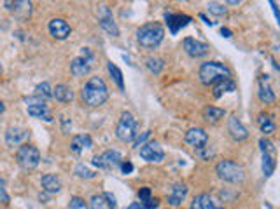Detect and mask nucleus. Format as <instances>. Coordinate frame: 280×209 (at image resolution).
Masks as SVG:
<instances>
[{
  "mask_svg": "<svg viewBox=\"0 0 280 209\" xmlns=\"http://www.w3.org/2000/svg\"><path fill=\"white\" fill-rule=\"evenodd\" d=\"M81 100L90 108L102 106L109 100V87L102 77H91L81 89Z\"/></svg>",
  "mask_w": 280,
  "mask_h": 209,
  "instance_id": "nucleus-1",
  "label": "nucleus"
},
{
  "mask_svg": "<svg viewBox=\"0 0 280 209\" xmlns=\"http://www.w3.org/2000/svg\"><path fill=\"white\" fill-rule=\"evenodd\" d=\"M165 38V28L158 21H151V23H145L139 26L137 30V42L147 51L156 49Z\"/></svg>",
  "mask_w": 280,
  "mask_h": 209,
  "instance_id": "nucleus-2",
  "label": "nucleus"
},
{
  "mask_svg": "<svg viewBox=\"0 0 280 209\" xmlns=\"http://www.w3.org/2000/svg\"><path fill=\"white\" fill-rule=\"evenodd\" d=\"M198 77H200V82L203 86H214V84L221 82V80L229 79L231 70L221 61H207L200 66Z\"/></svg>",
  "mask_w": 280,
  "mask_h": 209,
  "instance_id": "nucleus-3",
  "label": "nucleus"
},
{
  "mask_svg": "<svg viewBox=\"0 0 280 209\" xmlns=\"http://www.w3.org/2000/svg\"><path fill=\"white\" fill-rule=\"evenodd\" d=\"M215 175L221 182L226 183H242L245 180V169L242 164L231 161V159H222L215 166Z\"/></svg>",
  "mask_w": 280,
  "mask_h": 209,
  "instance_id": "nucleus-4",
  "label": "nucleus"
},
{
  "mask_svg": "<svg viewBox=\"0 0 280 209\" xmlns=\"http://www.w3.org/2000/svg\"><path fill=\"white\" fill-rule=\"evenodd\" d=\"M137 129H139V122H137L135 115L132 112H123L119 117V122L116 126V136L121 140L123 143H132L137 138Z\"/></svg>",
  "mask_w": 280,
  "mask_h": 209,
  "instance_id": "nucleus-5",
  "label": "nucleus"
},
{
  "mask_svg": "<svg viewBox=\"0 0 280 209\" xmlns=\"http://www.w3.org/2000/svg\"><path fill=\"white\" fill-rule=\"evenodd\" d=\"M16 161L21 169L25 171H34L41 164V152L35 145L23 143L16 152Z\"/></svg>",
  "mask_w": 280,
  "mask_h": 209,
  "instance_id": "nucleus-6",
  "label": "nucleus"
},
{
  "mask_svg": "<svg viewBox=\"0 0 280 209\" xmlns=\"http://www.w3.org/2000/svg\"><path fill=\"white\" fill-rule=\"evenodd\" d=\"M97 17H98V23H100V28L109 33L111 37H119V28L114 21V16L111 12V7L107 3H100L97 9Z\"/></svg>",
  "mask_w": 280,
  "mask_h": 209,
  "instance_id": "nucleus-7",
  "label": "nucleus"
},
{
  "mask_svg": "<svg viewBox=\"0 0 280 209\" xmlns=\"http://www.w3.org/2000/svg\"><path fill=\"white\" fill-rule=\"evenodd\" d=\"M25 103H27V112L30 117L34 119H44L46 122H51L53 117L49 115V108H48V101L42 100L39 96H30V98H25Z\"/></svg>",
  "mask_w": 280,
  "mask_h": 209,
  "instance_id": "nucleus-8",
  "label": "nucleus"
},
{
  "mask_svg": "<svg viewBox=\"0 0 280 209\" xmlns=\"http://www.w3.org/2000/svg\"><path fill=\"white\" fill-rule=\"evenodd\" d=\"M121 161H123L121 152H118V150H107V152H104V154H100V155H95L93 161H91V164H93L95 168H98V169L112 171V169L119 168Z\"/></svg>",
  "mask_w": 280,
  "mask_h": 209,
  "instance_id": "nucleus-9",
  "label": "nucleus"
},
{
  "mask_svg": "<svg viewBox=\"0 0 280 209\" xmlns=\"http://www.w3.org/2000/svg\"><path fill=\"white\" fill-rule=\"evenodd\" d=\"M139 154L145 162H163V159H165V150L156 141L144 143L139 148Z\"/></svg>",
  "mask_w": 280,
  "mask_h": 209,
  "instance_id": "nucleus-10",
  "label": "nucleus"
},
{
  "mask_svg": "<svg viewBox=\"0 0 280 209\" xmlns=\"http://www.w3.org/2000/svg\"><path fill=\"white\" fill-rule=\"evenodd\" d=\"M48 30L53 38H56V40H65V38H69L72 28H70V24L67 23L63 17H53L48 24Z\"/></svg>",
  "mask_w": 280,
  "mask_h": 209,
  "instance_id": "nucleus-11",
  "label": "nucleus"
},
{
  "mask_svg": "<svg viewBox=\"0 0 280 209\" xmlns=\"http://www.w3.org/2000/svg\"><path fill=\"white\" fill-rule=\"evenodd\" d=\"M184 141H186L189 147H193L194 150H198V148L205 147V145L208 143V134L205 133V129H201V127H191V129H187L186 134H184Z\"/></svg>",
  "mask_w": 280,
  "mask_h": 209,
  "instance_id": "nucleus-12",
  "label": "nucleus"
},
{
  "mask_svg": "<svg viewBox=\"0 0 280 209\" xmlns=\"http://www.w3.org/2000/svg\"><path fill=\"white\" fill-rule=\"evenodd\" d=\"M28 136H30L28 129L21 126H11L6 131V145L7 147H20V145H23L25 140H28Z\"/></svg>",
  "mask_w": 280,
  "mask_h": 209,
  "instance_id": "nucleus-13",
  "label": "nucleus"
},
{
  "mask_svg": "<svg viewBox=\"0 0 280 209\" xmlns=\"http://www.w3.org/2000/svg\"><path fill=\"white\" fill-rule=\"evenodd\" d=\"M182 47H184V51H186V54L191 56V58H203V56L208 52V49H210L208 47V44L196 40V38H191V37L184 38Z\"/></svg>",
  "mask_w": 280,
  "mask_h": 209,
  "instance_id": "nucleus-14",
  "label": "nucleus"
},
{
  "mask_svg": "<svg viewBox=\"0 0 280 209\" xmlns=\"http://www.w3.org/2000/svg\"><path fill=\"white\" fill-rule=\"evenodd\" d=\"M228 133L235 141H245L249 138V131L240 122V119L236 115H231L228 119Z\"/></svg>",
  "mask_w": 280,
  "mask_h": 209,
  "instance_id": "nucleus-15",
  "label": "nucleus"
},
{
  "mask_svg": "<svg viewBox=\"0 0 280 209\" xmlns=\"http://www.w3.org/2000/svg\"><path fill=\"white\" fill-rule=\"evenodd\" d=\"M165 21L168 24V30L172 35H177L179 30H182L184 26H187L191 21V16L187 14H172V12H166L165 14Z\"/></svg>",
  "mask_w": 280,
  "mask_h": 209,
  "instance_id": "nucleus-16",
  "label": "nucleus"
},
{
  "mask_svg": "<svg viewBox=\"0 0 280 209\" xmlns=\"http://www.w3.org/2000/svg\"><path fill=\"white\" fill-rule=\"evenodd\" d=\"M187 187L184 185V183H175V185H172V189H170L168 192V197H166V201H168V204L172 208H180L184 203V199H186L187 196Z\"/></svg>",
  "mask_w": 280,
  "mask_h": 209,
  "instance_id": "nucleus-17",
  "label": "nucleus"
},
{
  "mask_svg": "<svg viewBox=\"0 0 280 209\" xmlns=\"http://www.w3.org/2000/svg\"><path fill=\"white\" fill-rule=\"evenodd\" d=\"M91 63L93 61L83 58V56H77V58H74L72 63H70V73H72L74 77H86L88 73L91 72Z\"/></svg>",
  "mask_w": 280,
  "mask_h": 209,
  "instance_id": "nucleus-18",
  "label": "nucleus"
},
{
  "mask_svg": "<svg viewBox=\"0 0 280 209\" xmlns=\"http://www.w3.org/2000/svg\"><path fill=\"white\" fill-rule=\"evenodd\" d=\"M191 209H226L224 206H219V204L214 203L208 194H200L193 199L191 203Z\"/></svg>",
  "mask_w": 280,
  "mask_h": 209,
  "instance_id": "nucleus-19",
  "label": "nucleus"
},
{
  "mask_svg": "<svg viewBox=\"0 0 280 209\" xmlns=\"http://www.w3.org/2000/svg\"><path fill=\"white\" fill-rule=\"evenodd\" d=\"M257 98H259L261 103H264V105H271V103H275V100H277V96H275L271 86L264 82L263 77H261L259 86H257Z\"/></svg>",
  "mask_w": 280,
  "mask_h": 209,
  "instance_id": "nucleus-20",
  "label": "nucleus"
},
{
  "mask_svg": "<svg viewBox=\"0 0 280 209\" xmlns=\"http://www.w3.org/2000/svg\"><path fill=\"white\" fill-rule=\"evenodd\" d=\"M41 185H42V190L48 194H58L63 187L62 180H60L56 175H44L41 178Z\"/></svg>",
  "mask_w": 280,
  "mask_h": 209,
  "instance_id": "nucleus-21",
  "label": "nucleus"
},
{
  "mask_svg": "<svg viewBox=\"0 0 280 209\" xmlns=\"http://www.w3.org/2000/svg\"><path fill=\"white\" fill-rule=\"evenodd\" d=\"M91 147H93V140H91L90 134H77L70 141V150L74 154H81L84 148H91Z\"/></svg>",
  "mask_w": 280,
  "mask_h": 209,
  "instance_id": "nucleus-22",
  "label": "nucleus"
},
{
  "mask_svg": "<svg viewBox=\"0 0 280 209\" xmlns=\"http://www.w3.org/2000/svg\"><path fill=\"white\" fill-rule=\"evenodd\" d=\"M53 98L60 103H70L74 100V91L67 84H58L56 87H53Z\"/></svg>",
  "mask_w": 280,
  "mask_h": 209,
  "instance_id": "nucleus-23",
  "label": "nucleus"
},
{
  "mask_svg": "<svg viewBox=\"0 0 280 209\" xmlns=\"http://www.w3.org/2000/svg\"><path fill=\"white\" fill-rule=\"evenodd\" d=\"M139 199H140L139 204L144 209H156L159 206V199L152 197L151 189H149V187H142V189L139 190Z\"/></svg>",
  "mask_w": 280,
  "mask_h": 209,
  "instance_id": "nucleus-24",
  "label": "nucleus"
},
{
  "mask_svg": "<svg viewBox=\"0 0 280 209\" xmlns=\"http://www.w3.org/2000/svg\"><path fill=\"white\" fill-rule=\"evenodd\" d=\"M201 115H203V119L207 120L208 124H217L219 120L226 115V110L217 108V106H205Z\"/></svg>",
  "mask_w": 280,
  "mask_h": 209,
  "instance_id": "nucleus-25",
  "label": "nucleus"
},
{
  "mask_svg": "<svg viewBox=\"0 0 280 209\" xmlns=\"http://www.w3.org/2000/svg\"><path fill=\"white\" fill-rule=\"evenodd\" d=\"M11 12H13L14 16L21 17V19L28 17L32 12V0H18L13 9H11Z\"/></svg>",
  "mask_w": 280,
  "mask_h": 209,
  "instance_id": "nucleus-26",
  "label": "nucleus"
},
{
  "mask_svg": "<svg viewBox=\"0 0 280 209\" xmlns=\"http://www.w3.org/2000/svg\"><path fill=\"white\" fill-rule=\"evenodd\" d=\"M257 126H259L261 133H264L266 136L268 134H273L275 129H277V126H275L271 115H266V113H261V115L257 117Z\"/></svg>",
  "mask_w": 280,
  "mask_h": 209,
  "instance_id": "nucleus-27",
  "label": "nucleus"
},
{
  "mask_svg": "<svg viewBox=\"0 0 280 209\" xmlns=\"http://www.w3.org/2000/svg\"><path fill=\"white\" fill-rule=\"evenodd\" d=\"M235 89H236V84L233 82L231 79L221 80V82L215 84V87H214V96H215V98H221L224 93H233Z\"/></svg>",
  "mask_w": 280,
  "mask_h": 209,
  "instance_id": "nucleus-28",
  "label": "nucleus"
},
{
  "mask_svg": "<svg viewBox=\"0 0 280 209\" xmlns=\"http://www.w3.org/2000/svg\"><path fill=\"white\" fill-rule=\"evenodd\" d=\"M107 70H109V73H111V79L114 80V84L119 87V91L123 93V91H125V80H123V72L112 61L107 63Z\"/></svg>",
  "mask_w": 280,
  "mask_h": 209,
  "instance_id": "nucleus-29",
  "label": "nucleus"
},
{
  "mask_svg": "<svg viewBox=\"0 0 280 209\" xmlns=\"http://www.w3.org/2000/svg\"><path fill=\"white\" fill-rule=\"evenodd\" d=\"M275 171V157L273 154H270V152H263V175L266 176H271Z\"/></svg>",
  "mask_w": 280,
  "mask_h": 209,
  "instance_id": "nucleus-30",
  "label": "nucleus"
},
{
  "mask_svg": "<svg viewBox=\"0 0 280 209\" xmlns=\"http://www.w3.org/2000/svg\"><path fill=\"white\" fill-rule=\"evenodd\" d=\"M145 66H147V70L151 73H154V75H159V73H161V70L165 68V61H163L161 58H147V61H145Z\"/></svg>",
  "mask_w": 280,
  "mask_h": 209,
  "instance_id": "nucleus-31",
  "label": "nucleus"
},
{
  "mask_svg": "<svg viewBox=\"0 0 280 209\" xmlns=\"http://www.w3.org/2000/svg\"><path fill=\"white\" fill-rule=\"evenodd\" d=\"M35 96L42 98V100H51L53 98V87L49 86L48 82H42V84H37V87H35Z\"/></svg>",
  "mask_w": 280,
  "mask_h": 209,
  "instance_id": "nucleus-32",
  "label": "nucleus"
},
{
  "mask_svg": "<svg viewBox=\"0 0 280 209\" xmlns=\"http://www.w3.org/2000/svg\"><path fill=\"white\" fill-rule=\"evenodd\" d=\"M74 175H76L77 178H83V180H93L95 176H97V173L91 171V169L86 168L84 164H77L76 169H74Z\"/></svg>",
  "mask_w": 280,
  "mask_h": 209,
  "instance_id": "nucleus-33",
  "label": "nucleus"
},
{
  "mask_svg": "<svg viewBox=\"0 0 280 209\" xmlns=\"http://www.w3.org/2000/svg\"><path fill=\"white\" fill-rule=\"evenodd\" d=\"M208 12L214 14V16H226V12H228V9H226L222 3H217V2H210L207 5Z\"/></svg>",
  "mask_w": 280,
  "mask_h": 209,
  "instance_id": "nucleus-34",
  "label": "nucleus"
},
{
  "mask_svg": "<svg viewBox=\"0 0 280 209\" xmlns=\"http://www.w3.org/2000/svg\"><path fill=\"white\" fill-rule=\"evenodd\" d=\"M90 208L91 209H109L107 203H105L104 196H93L90 201Z\"/></svg>",
  "mask_w": 280,
  "mask_h": 209,
  "instance_id": "nucleus-35",
  "label": "nucleus"
},
{
  "mask_svg": "<svg viewBox=\"0 0 280 209\" xmlns=\"http://www.w3.org/2000/svg\"><path fill=\"white\" fill-rule=\"evenodd\" d=\"M67 209H88V203L83 199V197L76 196V197H72V199H70L69 208H67Z\"/></svg>",
  "mask_w": 280,
  "mask_h": 209,
  "instance_id": "nucleus-36",
  "label": "nucleus"
},
{
  "mask_svg": "<svg viewBox=\"0 0 280 209\" xmlns=\"http://www.w3.org/2000/svg\"><path fill=\"white\" fill-rule=\"evenodd\" d=\"M11 201L9 194H7V189H6V180L0 176V204H4V206H7Z\"/></svg>",
  "mask_w": 280,
  "mask_h": 209,
  "instance_id": "nucleus-37",
  "label": "nucleus"
},
{
  "mask_svg": "<svg viewBox=\"0 0 280 209\" xmlns=\"http://www.w3.org/2000/svg\"><path fill=\"white\" fill-rule=\"evenodd\" d=\"M147 138H151V131H144V133H142L140 136L137 134V138L133 140V148H135V150H139L142 145L145 143V140H147Z\"/></svg>",
  "mask_w": 280,
  "mask_h": 209,
  "instance_id": "nucleus-38",
  "label": "nucleus"
},
{
  "mask_svg": "<svg viewBox=\"0 0 280 209\" xmlns=\"http://www.w3.org/2000/svg\"><path fill=\"white\" fill-rule=\"evenodd\" d=\"M196 155L201 159V161H207V159H210L212 155H214V150H210V148H208L207 145H205V147L198 148V150H196Z\"/></svg>",
  "mask_w": 280,
  "mask_h": 209,
  "instance_id": "nucleus-39",
  "label": "nucleus"
},
{
  "mask_svg": "<svg viewBox=\"0 0 280 209\" xmlns=\"http://www.w3.org/2000/svg\"><path fill=\"white\" fill-rule=\"evenodd\" d=\"M259 148H261V152H270V154H273V150H275L273 143H271L270 140H266V138H261L259 140Z\"/></svg>",
  "mask_w": 280,
  "mask_h": 209,
  "instance_id": "nucleus-40",
  "label": "nucleus"
},
{
  "mask_svg": "<svg viewBox=\"0 0 280 209\" xmlns=\"http://www.w3.org/2000/svg\"><path fill=\"white\" fill-rule=\"evenodd\" d=\"M104 199H105V203H107L109 209H116V208H118V204H116V197L112 196L111 192H105L104 194Z\"/></svg>",
  "mask_w": 280,
  "mask_h": 209,
  "instance_id": "nucleus-41",
  "label": "nucleus"
},
{
  "mask_svg": "<svg viewBox=\"0 0 280 209\" xmlns=\"http://www.w3.org/2000/svg\"><path fill=\"white\" fill-rule=\"evenodd\" d=\"M119 168H121V171L125 173V175H130V173L133 171V164L130 161H121V164H119Z\"/></svg>",
  "mask_w": 280,
  "mask_h": 209,
  "instance_id": "nucleus-42",
  "label": "nucleus"
},
{
  "mask_svg": "<svg viewBox=\"0 0 280 209\" xmlns=\"http://www.w3.org/2000/svg\"><path fill=\"white\" fill-rule=\"evenodd\" d=\"M270 2V5H271V9H273V12H275V17L278 19V7H277V3H275V0H268Z\"/></svg>",
  "mask_w": 280,
  "mask_h": 209,
  "instance_id": "nucleus-43",
  "label": "nucleus"
},
{
  "mask_svg": "<svg viewBox=\"0 0 280 209\" xmlns=\"http://www.w3.org/2000/svg\"><path fill=\"white\" fill-rule=\"evenodd\" d=\"M221 35L226 38H229L231 37V30H229V28H221Z\"/></svg>",
  "mask_w": 280,
  "mask_h": 209,
  "instance_id": "nucleus-44",
  "label": "nucleus"
},
{
  "mask_svg": "<svg viewBox=\"0 0 280 209\" xmlns=\"http://www.w3.org/2000/svg\"><path fill=\"white\" fill-rule=\"evenodd\" d=\"M18 2V0H4V3H6V7H7V9H13V7H14V3H16Z\"/></svg>",
  "mask_w": 280,
  "mask_h": 209,
  "instance_id": "nucleus-45",
  "label": "nucleus"
},
{
  "mask_svg": "<svg viewBox=\"0 0 280 209\" xmlns=\"http://www.w3.org/2000/svg\"><path fill=\"white\" fill-rule=\"evenodd\" d=\"M126 209H144V208H142L139 203H132V204H130V206L126 208Z\"/></svg>",
  "mask_w": 280,
  "mask_h": 209,
  "instance_id": "nucleus-46",
  "label": "nucleus"
},
{
  "mask_svg": "<svg viewBox=\"0 0 280 209\" xmlns=\"http://www.w3.org/2000/svg\"><path fill=\"white\" fill-rule=\"evenodd\" d=\"M224 2H228L229 5H238V3H242L243 0H224Z\"/></svg>",
  "mask_w": 280,
  "mask_h": 209,
  "instance_id": "nucleus-47",
  "label": "nucleus"
},
{
  "mask_svg": "<svg viewBox=\"0 0 280 209\" xmlns=\"http://www.w3.org/2000/svg\"><path fill=\"white\" fill-rule=\"evenodd\" d=\"M6 112V105H4V101H0V113Z\"/></svg>",
  "mask_w": 280,
  "mask_h": 209,
  "instance_id": "nucleus-48",
  "label": "nucleus"
},
{
  "mask_svg": "<svg viewBox=\"0 0 280 209\" xmlns=\"http://www.w3.org/2000/svg\"><path fill=\"white\" fill-rule=\"evenodd\" d=\"M177 2H184V0H177Z\"/></svg>",
  "mask_w": 280,
  "mask_h": 209,
  "instance_id": "nucleus-49",
  "label": "nucleus"
},
{
  "mask_svg": "<svg viewBox=\"0 0 280 209\" xmlns=\"http://www.w3.org/2000/svg\"><path fill=\"white\" fill-rule=\"evenodd\" d=\"M0 72H2V66H0Z\"/></svg>",
  "mask_w": 280,
  "mask_h": 209,
  "instance_id": "nucleus-50",
  "label": "nucleus"
}]
</instances>
